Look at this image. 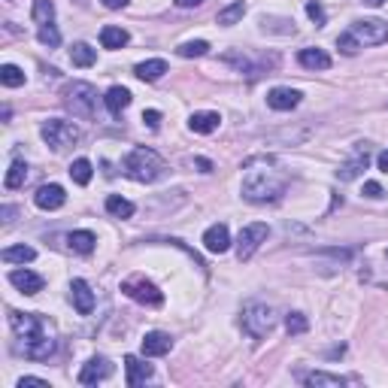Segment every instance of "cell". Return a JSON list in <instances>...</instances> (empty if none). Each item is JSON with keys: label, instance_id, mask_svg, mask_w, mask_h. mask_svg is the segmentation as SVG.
Listing matches in <instances>:
<instances>
[{"label": "cell", "instance_id": "obj_1", "mask_svg": "<svg viewBox=\"0 0 388 388\" xmlns=\"http://www.w3.org/2000/svg\"><path fill=\"white\" fill-rule=\"evenodd\" d=\"M10 324L16 331V349L18 355L31 358V361H46L49 355L55 352V334H52V324H49L40 313H10Z\"/></svg>", "mask_w": 388, "mask_h": 388}, {"label": "cell", "instance_id": "obj_2", "mask_svg": "<svg viewBox=\"0 0 388 388\" xmlns=\"http://www.w3.org/2000/svg\"><path fill=\"white\" fill-rule=\"evenodd\" d=\"M288 176L276 170L273 164H249V170L243 176V197L252 203H267L279 201V194L285 192Z\"/></svg>", "mask_w": 388, "mask_h": 388}, {"label": "cell", "instance_id": "obj_3", "mask_svg": "<svg viewBox=\"0 0 388 388\" xmlns=\"http://www.w3.org/2000/svg\"><path fill=\"white\" fill-rule=\"evenodd\" d=\"M122 167H125V173L137 182H155V179H161V173H164V161H161L152 149H146V146L128 152V158H125Z\"/></svg>", "mask_w": 388, "mask_h": 388}, {"label": "cell", "instance_id": "obj_4", "mask_svg": "<svg viewBox=\"0 0 388 388\" xmlns=\"http://www.w3.org/2000/svg\"><path fill=\"white\" fill-rule=\"evenodd\" d=\"M61 103L73 112L76 118H91L94 116V107H97V91L94 86L88 82H70L61 91Z\"/></svg>", "mask_w": 388, "mask_h": 388}, {"label": "cell", "instance_id": "obj_5", "mask_svg": "<svg viewBox=\"0 0 388 388\" xmlns=\"http://www.w3.org/2000/svg\"><path fill=\"white\" fill-rule=\"evenodd\" d=\"M243 328L249 337L264 340V337L276 328V315H273V309L267 307V303H249V307L243 309Z\"/></svg>", "mask_w": 388, "mask_h": 388}, {"label": "cell", "instance_id": "obj_6", "mask_svg": "<svg viewBox=\"0 0 388 388\" xmlns=\"http://www.w3.org/2000/svg\"><path fill=\"white\" fill-rule=\"evenodd\" d=\"M40 133H43V140L55 152H64L67 146L79 143V137H82L79 128H76L73 122H64V118H49V122H43Z\"/></svg>", "mask_w": 388, "mask_h": 388}, {"label": "cell", "instance_id": "obj_7", "mask_svg": "<svg viewBox=\"0 0 388 388\" xmlns=\"http://www.w3.org/2000/svg\"><path fill=\"white\" fill-rule=\"evenodd\" d=\"M122 292L128 294L131 300L143 303V307H161V303H164L161 288L155 285V282H149V279H125L122 282Z\"/></svg>", "mask_w": 388, "mask_h": 388}, {"label": "cell", "instance_id": "obj_8", "mask_svg": "<svg viewBox=\"0 0 388 388\" xmlns=\"http://www.w3.org/2000/svg\"><path fill=\"white\" fill-rule=\"evenodd\" d=\"M267 224H261V222H255V224H246L243 231H240V237H237V258L240 261H249L255 252L261 249V243H267Z\"/></svg>", "mask_w": 388, "mask_h": 388}, {"label": "cell", "instance_id": "obj_9", "mask_svg": "<svg viewBox=\"0 0 388 388\" xmlns=\"http://www.w3.org/2000/svg\"><path fill=\"white\" fill-rule=\"evenodd\" d=\"M352 34L358 37L361 46H379L388 40V25L379 22V18H364V22L352 25Z\"/></svg>", "mask_w": 388, "mask_h": 388}, {"label": "cell", "instance_id": "obj_10", "mask_svg": "<svg viewBox=\"0 0 388 388\" xmlns=\"http://www.w3.org/2000/svg\"><path fill=\"white\" fill-rule=\"evenodd\" d=\"M367 164H370V155H367V146H358L355 155H352L346 164H340V170H337V179H343V182H352V179H358L364 170H367Z\"/></svg>", "mask_w": 388, "mask_h": 388}, {"label": "cell", "instance_id": "obj_11", "mask_svg": "<svg viewBox=\"0 0 388 388\" xmlns=\"http://www.w3.org/2000/svg\"><path fill=\"white\" fill-rule=\"evenodd\" d=\"M109 373H112V364L107 358H91V361L82 364L79 383L82 385H97V383H103V379H109Z\"/></svg>", "mask_w": 388, "mask_h": 388}, {"label": "cell", "instance_id": "obj_12", "mask_svg": "<svg viewBox=\"0 0 388 388\" xmlns=\"http://www.w3.org/2000/svg\"><path fill=\"white\" fill-rule=\"evenodd\" d=\"M64 201H67V194H64V188L61 185H40L37 188V194H34V203H37L40 209H49V213H52V209H61L64 207Z\"/></svg>", "mask_w": 388, "mask_h": 388}, {"label": "cell", "instance_id": "obj_13", "mask_svg": "<svg viewBox=\"0 0 388 388\" xmlns=\"http://www.w3.org/2000/svg\"><path fill=\"white\" fill-rule=\"evenodd\" d=\"M70 300H73L76 313H82V315H88L91 309H94V292L88 288L86 279H73V282H70Z\"/></svg>", "mask_w": 388, "mask_h": 388}, {"label": "cell", "instance_id": "obj_14", "mask_svg": "<svg viewBox=\"0 0 388 388\" xmlns=\"http://www.w3.org/2000/svg\"><path fill=\"white\" fill-rule=\"evenodd\" d=\"M170 349H173V337L164 334V331H149V334L143 337V355L161 358V355H167Z\"/></svg>", "mask_w": 388, "mask_h": 388}, {"label": "cell", "instance_id": "obj_15", "mask_svg": "<svg viewBox=\"0 0 388 388\" xmlns=\"http://www.w3.org/2000/svg\"><path fill=\"white\" fill-rule=\"evenodd\" d=\"M203 246H207V252H213V255L228 252L231 249L228 224H213V228H207V234H203Z\"/></svg>", "mask_w": 388, "mask_h": 388}, {"label": "cell", "instance_id": "obj_16", "mask_svg": "<svg viewBox=\"0 0 388 388\" xmlns=\"http://www.w3.org/2000/svg\"><path fill=\"white\" fill-rule=\"evenodd\" d=\"M10 282L22 294H40V292H43V276H40V273H34V270H27V267H25V270H12L10 273Z\"/></svg>", "mask_w": 388, "mask_h": 388}, {"label": "cell", "instance_id": "obj_17", "mask_svg": "<svg viewBox=\"0 0 388 388\" xmlns=\"http://www.w3.org/2000/svg\"><path fill=\"white\" fill-rule=\"evenodd\" d=\"M298 103H300V91H294V88H273L267 94V107L276 112H288L298 107Z\"/></svg>", "mask_w": 388, "mask_h": 388}, {"label": "cell", "instance_id": "obj_18", "mask_svg": "<svg viewBox=\"0 0 388 388\" xmlns=\"http://www.w3.org/2000/svg\"><path fill=\"white\" fill-rule=\"evenodd\" d=\"M125 373H128V385L137 388V385H143L146 379H152V364L140 361L137 355H128L125 358Z\"/></svg>", "mask_w": 388, "mask_h": 388}, {"label": "cell", "instance_id": "obj_19", "mask_svg": "<svg viewBox=\"0 0 388 388\" xmlns=\"http://www.w3.org/2000/svg\"><path fill=\"white\" fill-rule=\"evenodd\" d=\"M103 103H107V109L112 116H122V112L131 107V91L125 86H112L107 94H103Z\"/></svg>", "mask_w": 388, "mask_h": 388}, {"label": "cell", "instance_id": "obj_20", "mask_svg": "<svg viewBox=\"0 0 388 388\" xmlns=\"http://www.w3.org/2000/svg\"><path fill=\"white\" fill-rule=\"evenodd\" d=\"M133 73H137V79H143V82H158L161 76L167 73V61H164V58L143 61V64L133 67Z\"/></svg>", "mask_w": 388, "mask_h": 388}, {"label": "cell", "instance_id": "obj_21", "mask_svg": "<svg viewBox=\"0 0 388 388\" xmlns=\"http://www.w3.org/2000/svg\"><path fill=\"white\" fill-rule=\"evenodd\" d=\"M298 61H300V67H307V70H328L331 67V55L322 52V49H300Z\"/></svg>", "mask_w": 388, "mask_h": 388}, {"label": "cell", "instance_id": "obj_22", "mask_svg": "<svg viewBox=\"0 0 388 388\" xmlns=\"http://www.w3.org/2000/svg\"><path fill=\"white\" fill-rule=\"evenodd\" d=\"M218 122H222L218 112H194V116L188 118V128L194 133H213L218 128Z\"/></svg>", "mask_w": 388, "mask_h": 388}, {"label": "cell", "instance_id": "obj_23", "mask_svg": "<svg viewBox=\"0 0 388 388\" xmlns=\"http://www.w3.org/2000/svg\"><path fill=\"white\" fill-rule=\"evenodd\" d=\"M128 40H131V34L125 31V27L107 25V27L101 31V46H103V49H122V46H128Z\"/></svg>", "mask_w": 388, "mask_h": 388}, {"label": "cell", "instance_id": "obj_24", "mask_svg": "<svg viewBox=\"0 0 388 388\" xmlns=\"http://www.w3.org/2000/svg\"><path fill=\"white\" fill-rule=\"evenodd\" d=\"M94 243L97 240L91 231H73V234L67 237V246L76 252V255H91V252H94Z\"/></svg>", "mask_w": 388, "mask_h": 388}, {"label": "cell", "instance_id": "obj_25", "mask_svg": "<svg viewBox=\"0 0 388 388\" xmlns=\"http://www.w3.org/2000/svg\"><path fill=\"white\" fill-rule=\"evenodd\" d=\"M6 261V264H31L34 258H37V252H34V246H10V249H3V255H0Z\"/></svg>", "mask_w": 388, "mask_h": 388}, {"label": "cell", "instance_id": "obj_26", "mask_svg": "<svg viewBox=\"0 0 388 388\" xmlns=\"http://www.w3.org/2000/svg\"><path fill=\"white\" fill-rule=\"evenodd\" d=\"M25 179H27V164H25V161H12L10 170H6L3 185L10 188V192H16V188H22V185H25Z\"/></svg>", "mask_w": 388, "mask_h": 388}, {"label": "cell", "instance_id": "obj_27", "mask_svg": "<svg viewBox=\"0 0 388 388\" xmlns=\"http://www.w3.org/2000/svg\"><path fill=\"white\" fill-rule=\"evenodd\" d=\"M107 213L116 216V218H131L133 216V203L122 194H109L107 197Z\"/></svg>", "mask_w": 388, "mask_h": 388}, {"label": "cell", "instance_id": "obj_28", "mask_svg": "<svg viewBox=\"0 0 388 388\" xmlns=\"http://www.w3.org/2000/svg\"><path fill=\"white\" fill-rule=\"evenodd\" d=\"M91 173H94V167H91L88 158H76L73 164H70V179H73L76 185H88Z\"/></svg>", "mask_w": 388, "mask_h": 388}, {"label": "cell", "instance_id": "obj_29", "mask_svg": "<svg viewBox=\"0 0 388 388\" xmlns=\"http://www.w3.org/2000/svg\"><path fill=\"white\" fill-rule=\"evenodd\" d=\"M70 61H73L76 67H91L97 61V52L88 43H76L73 49H70Z\"/></svg>", "mask_w": 388, "mask_h": 388}, {"label": "cell", "instance_id": "obj_30", "mask_svg": "<svg viewBox=\"0 0 388 388\" xmlns=\"http://www.w3.org/2000/svg\"><path fill=\"white\" fill-rule=\"evenodd\" d=\"M243 16H246V3H243V0H237V3L224 6V10L218 12V25H222V27H231V25H237Z\"/></svg>", "mask_w": 388, "mask_h": 388}, {"label": "cell", "instance_id": "obj_31", "mask_svg": "<svg viewBox=\"0 0 388 388\" xmlns=\"http://www.w3.org/2000/svg\"><path fill=\"white\" fill-rule=\"evenodd\" d=\"M303 383H307V385L340 388V385H346V379H343V376H334V373H322V370H315V373H307V376H303Z\"/></svg>", "mask_w": 388, "mask_h": 388}, {"label": "cell", "instance_id": "obj_32", "mask_svg": "<svg viewBox=\"0 0 388 388\" xmlns=\"http://www.w3.org/2000/svg\"><path fill=\"white\" fill-rule=\"evenodd\" d=\"M0 82H3L6 88L25 86V70L16 67V64H3V67H0Z\"/></svg>", "mask_w": 388, "mask_h": 388}, {"label": "cell", "instance_id": "obj_33", "mask_svg": "<svg viewBox=\"0 0 388 388\" xmlns=\"http://www.w3.org/2000/svg\"><path fill=\"white\" fill-rule=\"evenodd\" d=\"M31 16H34V22L37 25H49L55 18V3L52 0H34Z\"/></svg>", "mask_w": 388, "mask_h": 388}, {"label": "cell", "instance_id": "obj_34", "mask_svg": "<svg viewBox=\"0 0 388 388\" xmlns=\"http://www.w3.org/2000/svg\"><path fill=\"white\" fill-rule=\"evenodd\" d=\"M176 52H179L182 58H201V55L209 52V43L207 40H192V43H182Z\"/></svg>", "mask_w": 388, "mask_h": 388}, {"label": "cell", "instance_id": "obj_35", "mask_svg": "<svg viewBox=\"0 0 388 388\" xmlns=\"http://www.w3.org/2000/svg\"><path fill=\"white\" fill-rule=\"evenodd\" d=\"M37 37H40V43H43V46H49V49L61 43V31H58V27H55L52 22H49V25H40Z\"/></svg>", "mask_w": 388, "mask_h": 388}, {"label": "cell", "instance_id": "obj_36", "mask_svg": "<svg viewBox=\"0 0 388 388\" xmlns=\"http://www.w3.org/2000/svg\"><path fill=\"white\" fill-rule=\"evenodd\" d=\"M307 328H309V322H307V315L303 313H288L285 315V331L288 334H303Z\"/></svg>", "mask_w": 388, "mask_h": 388}, {"label": "cell", "instance_id": "obj_37", "mask_svg": "<svg viewBox=\"0 0 388 388\" xmlns=\"http://www.w3.org/2000/svg\"><path fill=\"white\" fill-rule=\"evenodd\" d=\"M337 49H340L343 55H358L361 43H358V37L349 31V34H340V37H337Z\"/></svg>", "mask_w": 388, "mask_h": 388}, {"label": "cell", "instance_id": "obj_38", "mask_svg": "<svg viewBox=\"0 0 388 388\" xmlns=\"http://www.w3.org/2000/svg\"><path fill=\"white\" fill-rule=\"evenodd\" d=\"M307 16L309 18H313V22L315 25H324V10H322V3H319V0H309V3H307Z\"/></svg>", "mask_w": 388, "mask_h": 388}, {"label": "cell", "instance_id": "obj_39", "mask_svg": "<svg viewBox=\"0 0 388 388\" xmlns=\"http://www.w3.org/2000/svg\"><path fill=\"white\" fill-rule=\"evenodd\" d=\"M385 192H383V185L379 182H364V197H370V201H379Z\"/></svg>", "mask_w": 388, "mask_h": 388}, {"label": "cell", "instance_id": "obj_40", "mask_svg": "<svg viewBox=\"0 0 388 388\" xmlns=\"http://www.w3.org/2000/svg\"><path fill=\"white\" fill-rule=\"evenodd\" d=\"M143 122L149 125L152 131H158V125H161V112H158V109H146V112H143Z\"/></svg>", "mask_w": 388, "mask_h": 388}, {"label": "cell", "instance_id": "obj_41", "mask_svg": "<svg viewBox=\"0 0 388 388\" xmlns=\"http://www.w3.org/2000/svg\"><path fill=\"white\" fill-rule=\"evenodd\" d=\"M25 385H49L46 379H40V376H22L18 379V388H25Z\"/></svg>", "mask_w": 388, "mask_h": 388}, {"label": "cell", "instance_id": "obj_42", "mask_svg": "<svg viewBox=\"0 0 388 388\" xmlns=\"http://www.w3.org/2000/svg\"><path fill=\"white\" fill-rule=\"evenodd\" d=\"M103 6L107 10H122V6H128V0H103Z\"/></svg>", "mask_w": 388, "mask_h": 388}, {"label": "cell", "instance_id": "obj_43", "mask_svg": "<svg viewBox=\"0 0 388 388\" xmlns=\"http://www.w3.org/2000/svg\"><path fill=\"white\" fill-rule=\"evenodd\" d=\"M194 164H197V167H201V170H203V173H213V164H209V161H207V158H194Z\"/></svg>", "mask_w": 388, "mask_h": 388}, {"label": "cell", "instance_id": "obj_44", "mask_svg": "<svg viewBox=\"0 0 388 388\" xmlns=\"http://www.w3.org/2000/svg\"><path fill=\"white\" fill-rule=\"evenodd\" d=\"M376 164H379V170H383V173H388V149H385V152L376 158Z\"/></svg>", "mask_w": 388, "mask_h": 388}, {"label": "cell", "instance_id": "obj_45", "mask_svg": "<svg viewBox=\"0 0 388 388\" xmlns=\"http://www.w3.org/2000/svg\"><path fill=\"white\" fill-rule=\"evenodd\" d=\"M203 3V0H176V6H182V10H188V6H197Z\"/></svg>", "mask_w": 388, "mask_h": 388}, {"label": "cell", "instance_id": "obj_46", "mask_svg": "<svg viewBox=\"0 0 388 388\" xmlns=\"http://www.w3.org/2000/svg\"><path fill=\"white\" fill-rule=\"evenodd\" d=\"M364 3H367V6H383L385 0H364Z\"/></svg>", "mask_w": 388, "mask_h": 388}]
</instances>
